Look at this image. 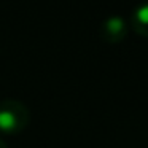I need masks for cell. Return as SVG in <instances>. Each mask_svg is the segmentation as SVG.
I'll return each instance as SVG.
<instances>
[{
  "mask_svg": "<svg viewBox=\"0 0 148 148\" xmlns=\"http://www.w3.org/2000/svg\"><path fill=\"white\" fill-rule=\"evenodd\" d=\"M14 126H16V116L10 110H0V129L11 131Z\"/></svg>",
  "mask_w": 148,
  "mask_h": 148,
  "instance_id": "obj_1",
  "label": "cell"
},
{
  "mask_svg": "<svg viewBox=\"0 0 148 148\" xmlns=\"http://www.w3.org/2000/svg\"><path fill=\"white\" fill-rule=\"evenodd\" d=\"M105 27H107V30H108V32L118 34V32H121V30L124 29V23H123V19L119 16H112L108 21H107Z\"/></svg>",
  "mask_w": 148,
  "mask_h": 148,
  "instance_id": "obj_2",
  "label": "cell"
},
{
  "mask_svg": "<svg viewBox=\"0 0 148 148\" xmlns=\"http://www.w3.org/2000/svg\"><path fill=\"white\" fill-rule=\"evenodd\" d=\"M137 18H138V21H140V23L148 24V3L142 5V7L137 10Z\"/></svg>",
  "mask_w": 148,
  "mask_h": 148,
  "instance_id": "obj_3",
  "label": "cell"
}]
</instances>
